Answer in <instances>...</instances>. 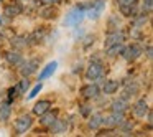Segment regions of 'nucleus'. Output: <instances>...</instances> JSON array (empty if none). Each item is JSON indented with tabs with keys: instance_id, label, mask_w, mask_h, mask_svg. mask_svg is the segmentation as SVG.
Masks as SVG:
<instances>
[{
	"instance_id": "nucleus-1",
	"label": "nucleus",
	"mask_w": 153,
	"mask_h": 137,
	"mask_svg": "<svg viewBox=\"0 0 153 137\" xmlns=\"http://www.w3.org/2000/svg\"><path fill=\"white\" fill-rule=\"evenodd\" d=\"M86 8H87V5H77V7H74L73 10L66 15L64 25H66V27H77V25L82 22V18L86 17Z\"/></svg>"
},
{
	"instance_id": "nucleus-2",
	"label": "nucleus",
	"mask_w": 153,
	"mask_h": 137,
	"mask_svg": "<svg viewBox=\"0 0 153 137\" xmlns=\"http://www.w3.org/2000/svg\"><path fill=\"white\" fill-rule=\"evenodd\" d=\"M123 17H135L138 15V0H115Z\"/></svg>"
},
{
	"instance_id": "nucleus-3",
	"label": "nucleus",
	"mask_w": 153,
	"mask_h": 137,
	"mask_svg": "<svg viewBox=\"0 0 153 137\" xmlns=\"http://www.w3.org/2000/svg\"><path fill=\"white\" fill-rule=\"evenodd\" d=\"M86 78L89 81L102 79V78H104V64L100 63L99 60L91 61V64L87 66V70H86Z\"/></svg>"
},
{
	"instance_id": "nucleus-4",
	"label": "nucleus",
	"mask_w": 153,
	"mask_h": 137,
	"mask_svg": "<svg viewBox=\"0 0 153 137\" xmlns=\"http://www.w3.org/2000/svg\"><path fill=\"white\" fill-rule=\"evenodd\" d=\"M104 8H105V0H96V2L87 5L86 17L91 18V20H96V18H99L100 15H102Z\"/></svg>"
},
{
	"instance_id": "nucleus-5",
	"label": "nucleus",
	"mask_w": 153,
	"mask_h": 137,
	"mask_svg": "<svg viewBox=\"0 0 153 137\" xmlns=\"http://www.w3.org/2000/svg\"><path fill=\"white\" fill-rule=\"evenodd\" d=\"M38 68H40V60H38V58H31V60L22 61V64H20V74L23 78H30L33 73H36Z\"/></svg>"
},
{
	"instance_id": "nucleus-6",
	"label": "nucleus",
	"mask_w": 153,
	"mask_h": 137,
	"mask_svg": "<svg viewBox=\"0 0 153 137\" xmlns=\"http://www.w3.org/2000/svg\"><path fill=\"white\" fill-rule=\"evenodd\" d=\"M120 55H122V58L125 61H135L137 58L142 55V48L138 46V45H128V46H123L122 51H120Z\"/></svg>"
},
{
	"instance_id": "nucleus-7",
	"label": "nucleus",
	"mask_w": 153,
	"mask_h": 137,
	"mask_svg": "<svg viewBox=\"0 0 153 137\" xmlns=\"http://www.w3.org/2000/svg\"><path fill=\"white\" fill-rule=\"evenodd\" d=\"M31 126H33V117H31L30 114H23V116H20L15 121V130H17L18 134L27 132Z\"/></svg>"
},
{
	"instance_id": "nucleus-8",
	"label": "nucleus",
	"mask_w": 153,
	"mask_h": 137,
	"mask_svg": "<svg viewBox=\"0 0 153 137\" xmlns=\"http://www.w3.org/2000/svg\"><path fill=\"white\" fill-rule=\"evenodd\" d=\"M99 93H100V88H99V84H96V83L86 84L84 88H81V94H82V97H86V99H96V97H99Z\"/></svg>"
},
{
	"instance_id": "nucleus-9",
	"label": "nucleus",
	"mask_w": 153,
	"mask_h": 137,
	"mask_svg": "<svg viewBox=\"0 0 153 137\" xmlns=\"http://www.w3.org/2000/svg\"><path fill=\"white\" fill-rule=\"evenodd\" d=\"M125 41V33L120 30H114L110 31L109 35L105 37V41H104V46H110V45H115V43H123Z\"/></svg>"
},
{
	"instance_id": "nucleus-10",
	"label": "nucleus",
	"mask_w": 153,
	"mask_h": 137,
	"mask_svg": "<svg viewBox=\"0 0 153 137\" xmlns=\"http://www.w3.org/2000/svg\"><path fill=\"white\" fill-rule=\"evenodd\" d=\"M123 119H125V112H114L110 116L104 117V124L105 126H110V127H119L120 124L123 122Z\"/></svg>"
},
{
	"instance_id": "nucleus-11",
	"label": "nucleus",
	"mask_w": 153,
	"mask_h": 137,
	"mask_svg": "<svg viewBox=\"0 0 153 137\" xmlns=\"http://www.w3.org/2000/svg\"><path fill=\"white\" fill-rule=\"evenodd\" d=\"M23 12V7H22V4H10V5H7V7L4 8V17H7L8 20L10 18H15V17H18V15Z\"/></svg>"
},
{
	"instance_id": "nucleus-12",
	"label": "nucleus",
	"mask_w": 153,
	"mask_h": 137,
	"mask_svg": "<svg viewBox=\"0 0 153 137\" xmlns=\"http://www.w3.org/2000/svg\"><path fill=\"white\" fill-rule=\"evenodd\" d=\"M45 37H46V30L45 28H36L33 33H30L27 37V45H38L40 41L45 40Z\"/></svg>"
},
{
	"instance_id": "nucleus-13",
	"label": "nucleus",
	"mask_w": 153,
	"mask_h": 137,
	"mask_svg": "<svg viewBox=\"0 0 153 137\" xmlns=\"http://www.w3.org/2000/svg\"><path fill=\"white\" fill-rule=\"evenodd\" d=\"M148 111H150V107H148L146 99H138L133 104V114H135L137 117H145Z\"/></svg>"
},
{
	"instance_id": "nucleus-14",
	"label": "nucleus",
	"mask_w": 153,
	"mask_h": 137,
	"mask_svg": "<svg viewBox=\"0 0 153 137\" xmlns=\"http://www.w3.org/2000/svg\"><path fill=\"white\" fill-rule=\"evenodd\" d=\"M56 119H58V112H56V111H50V109H48L46 112H43L40 116V124H43V126H46V127H51L54 122H56Z\"/></svg>"
},
{
	"instance_id": "nucleus-15",
	"label": "nucleus",
	"mask_w": 153,
	"mask_h": 137,
	"mask_svg": "<svg viewBox=\"0 0 153 137\" xmlns=\"http://www.w3.org/2000/svg\"><path fill=\"white\" fill-rule=\"evenodd\" d=\"M56 68H58V63H56V61H51V63H48L46 66L41 70L40 76H38V81H45V79H48V78H51V76H53V73L56 71Z\"/></svg>"
},
{
	"instance_id": "nucleus-16",
	"label": "nucleus",
	"mask_w": 153,
	"mask_h": 137,
	"mask_svg": "<svg viewBox=\"0 0 153 137\" xmlns=\"http://www.w3.org/2000/svg\"><path fill=\"white\" fill-rule=\"evenodd\" d=\"M5 60H7V63L12 64V66H20L22 61H23V56L18 53V50L17 51H8V53H5Z\"/></svg>"
},
{
	"instance_id": "nucleus-17",
	"label": "nucleus",
	"mask_w": 153,
	"mask_h": 137,
	"mask_svg": "<svg viewBox=\"0 0 153 137\" xmlns=\"http://www.w3.org/2000/svg\"><path fill=\"white\" fill-rule=\"evenodd\" d=\"M102 91H104V94H105V96H109V94H115L117 91H119V81H115V79L104 81Z\"/></svg>"
},
{
	"instance_id": "nucleus-18",
	"label": "nucleus",
	"mask_w": 153,
	"mask_h": 137,
	"mask_svg": "<svg viewBox=\"0 0 153 137\" xmlns=\"http://www.w3.org/2000/svg\"><path fill=\"white\" fill-rule=\"evenodd\" d=\"M104 126V116L102 114H92V116L89 117V129H92V130H97V129H100V127Z\"/></svg>"
},
{
	"instance_id": "nucleus-19",
	"label": "nucleus",
	"mask_w": 153,
	"mask_h": 137,
	"mask_svg": "<svg viewBox=\"0 0 153 137\" xmlns=\"http://www.w3.org/2000/svg\"><path fill=\"white\" fill-rule=\"evenodd\" d=\"M50 107H51V101H48V99L38 101V103L35 104V107H33V114H36V116H41V114L46 112Z\"/></svg>"
},
{
	"instance_id": "nucleus-20",
	"label": "nucleus",
	"mask_w": 153,
	"mask_h": 137,
	"mask_svg": "<svg viewBox=\"0 0 153 137\" xmlns=\"http://www.w3.org/2000/svg\"><path fill=\"white\" fill-rule=\"evenodd\" d=\"M127 109H128V103H127V99L119 97V99H115L112 103V111L114 112H125Z\"/></svg>"
},
{
	"instance_id": "nucleus-21",
	"label": "nucleus",
	"mask_w": 153,
	"mask_h": 137,
	"mask_svg": "<svg viewBox=\"0 0 153 137\" xmlns=\"http://www.w3.org/2000/svg\"><path fill=\"white\" fill-rule=\"evenodd\" d=\"M40 15L43 18H46V20H51V18H56L58 10H56V8H53V5H46V7H43L40 10Z\"/></svg>"
},
{
	"instance_id": "nucleus-22",
	"label": "nucleus",
	"mask_w": 153,
	"mask_h": 137,
	"mask_svg": "<svg viewBox=\"0 0 153 137\" xmlns=\"http://www.w3.org/2000/svg\"><path fill=\"white\" fill-rule=\"evenodd\" d=\"M12 46L15 48V50H23V48H27V37H23V35H18V37H13L12 38Z\"/></svg>"
},
{
	"instance_id": "nucleus-23",
	"label": "nucleus",
	"mask_w": 153,
	"mask_h": 137,
	"mask_svg": "<svg viewBox=\"0 0 153 137\" xmlns=\"http://www.w3.org/2000/svg\"><path fill=\"white\" fill-rule=\"evenodd\" d=\"M12 116L10 103H0V121H8Z\"/></svg>"
},
{
	"instance_id": "nucleus-24",
	"label": "nucleus",
	"mask_w": 153,
	"mask_h": 137,
	"mask_svg": "<svg viewBox=\"0 0 153 137\" xmlns=\"http://www.w3.org/2000/svg\"><path fill=\"white\" fill-rule=\"evenodd\" d=\"M122 48H123V45H122V43L110 45V46H107V48H105V55H107L109 58H115V56H119V55H120Z\"/></svg>"
},
{
	"instance_id": "nucleus-25",
	"label": "nucleus",
	"mask_w": 153,
	"mask_h": 137,
	"mask_svg": "<svg viewBox=\"0 0 153 137\" xmlns=\"http://www.w3.org/2000/svg\"><path fill=\"white\" fill-rule=\"evenodd\" d=\"M51 130H53L54 134H63L64 130H68V121H59V119H56V122L51 126Z\"/></svg>"
},
{
	"instance_id": "nucleus-26",
	"label": "nucleus",
	"mask_w": 153,
	"mask_h": 137,
	"mask_svg": "<svg viewBox=\"0 0 153 137\" xmlns=\"http://www.w3.org/2000/svg\"><path fill=\"white\" fill-rule=\"evenodd\" d=\"M17 88H18V91H20V94L25 93V91L30 88V81H28V78H23V79L20 81V84H17Z\"/></svg>"
},
{
	"instance_id": "nucleus-27",
	"label": "nucleus",
	"mask_w": 153,
	"mask_h": 137,
	"mask_svg": "<svg viewBox=\"0 0 153 137\" xmlns=\"http://www.w3.org/2000/svg\"><path fill=\"white\" fill-rule=\"evenodd\" d=\"M41 89H43V84H41V83H38L36 86H35L33 89L30 91V94H28V99H33V97H36V94L40 93Z\"/></svg>"
},
{
	"instance_id": "nucleus-28",
	"label": "nucleus",
	"mask_w": 153,
	"mask_h": 137,
	"mask_svg": "<svg viewBox=\"0 0 153 137\" xmlns=\"http://www.w3.org/2000/svg\"><path fill=\"white\" fill-rule=\"evenodd\" d=\"M18 94H20V91H18L17 86H15V88H10V89H8V103H10V101H13L15 97L18 96Z\"/></svg>"
},
{
	"instance_id": "nucleus-29",
	"label": "nucleus",
	"mask_w": 153,
	"mask_h": 137,
	"mask_svg": "<svg viewBox=\"0 0 153 137\" xmlns=\"http://www.w3.org/2000/svg\"><path fill=\"white\" fill-rule=\"evenodd\" d=\"M152 5H153V0H143V13L148 15L152 12Z\"/></svg>"
},
{
	"instance_id": "nucleus-30",
	"label": "nucleus",
	"mask_w": 153,
	"mask_h": 137,
	"mask_svg": "<svg viewBox=\"0 0 153 137\" xmlns=\"http://www.w3.org/2000/svg\"><path fill=\"white\" fill-rule=\"evenodd\" d=\"M79 111H81V114H82L84 117H87L91 112H92V107H91V106H86V104H84V106H79Z\"/></svg>"
},
{
	"instance_id": "nucleus-31",
	"label": "nucleus",
	"mask_w": 153,
	"mask_h": 137,
	"mask_svg": "<svg viewBox=\"0 0 153 137\" xmlns=\"http://www.w3.org/2000/svg\"><path fill=\"white\" fill-rule=\"evenodd\" d=\"M43 4H46V5H53V4H59V2H63V0H41Z\"/></svg>"
},
{
	"instance_id": "nucleus-32",
	"label": "nucleus",
	"mask_w": 153,
	"mask_h": 137,
	"mask_svg": "<svg viewBox=\"0 0 153 137\" xmlns=\"http://www.w3.org/2000/svg\"><path fill=\"white\" fill-rule=\"evenodd\" d=\"M94 43V37H87L86 38V43H84V48H89V45Z\"/></svg>"
},
{
	"instance_id": "nucleus-33",
	"label": "nucleus",
	"mask_w": 153,
	"mask_h": 137,
	"mask_svg": "<svg viewBox=\"0 0 153 137\" xmlns=\"http://www.w3.org/2000/svg\"><path fill=\"white\" fill-rule=\"evenodd\" d=\"M146 58H148V60H152V45H148V46H146Z\"/></svg>"
},
{
	"instance_id": "nucleus-34",
	"label": "nucleus",
	"mask_w": 153,
	"mask_h": 137,
	"mask_svg": "<svg viewBox=\"0 0 153 137\" xmlns=\"http://www.w3.org/2000/svg\"><path fill=\"white\" fill-rule=\"evenodd\" d=\"M0 2H2V0H0Z\"/></svg>"
}]
</instances>
